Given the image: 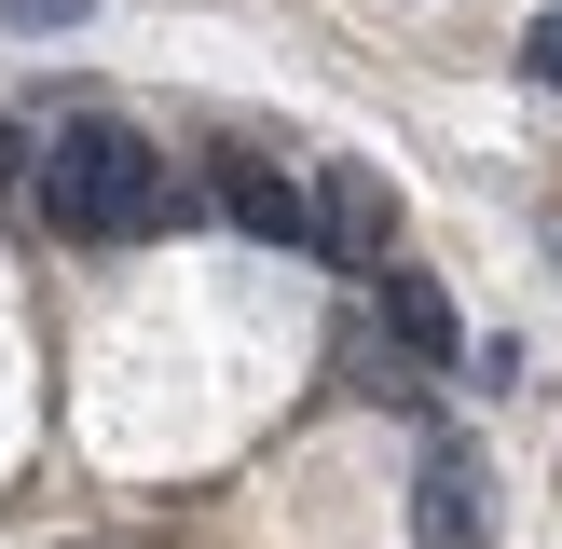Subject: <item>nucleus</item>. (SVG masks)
I'll use <instances>...</instances> for the list:
<instances>
[{
    "label": "nucleus",
    "mask_w": 562,
    "mask_h": 549,
    "mask_svg": "<svg viewBox=\"0 0 562 549\" xmlns=\"http://www.w3.org/2000/svg\"><path fill=\"white\" fill-rule=\"evenodd\" d=\"M14 165H42V152H27V137H14V124H0V179H14Z\"/></svg>",
    "instance_id": "8"
},
{
    "label": "nucleus",
    "mask_w": 562,
    "mask_h": 549,
    "mask_svg": "<svg viewBox=\"0 0 562 549\" xmlns=\"http://www.w3.org/2000/svg\"><path fill=\"white\" fill-rule=\"evenodd\" d=\"M384 220H398V206H384L371 165H329V220H316V234L344 247V261H384Z\"/></svg>",
    "instance_id": "4"
},
{
    "label": "nucleus",
    "mask_w": 562,
    "mask_h": 549,
    "mask_svg": "<svg viewBox=\"0 0 562 549\" xmlns=\"http://www.w3.org/2000/svg\"><path fill=\"white\" fill-rule=\"evenodd\" d=\"M97 0H0V27H82Z\"/></svg>",
    "instance_id": "7"
},
{
    "label": "nucleus",
    "mask_w": 562,
    "mask_h": 549,
    "mask_svg": "<svg viewBox=\"0 0 562 549\" xmlns=\"http://www.w3.org/2000/svg\"><path fill=\"white\" fill-rule=\"evenodd\" d=\"M384 329H398L412 371H453V357H467V329H453V302H439V274H384Z\"/></svg>",
    "instance_id": "3"
},
{
    "label": "nucleus",
    "mask_w": 562,
    "mask_h": 549,
    "mask_svg": "<svg viewBox=\"0 0 562 549\" xmlns=\"http://www.w3.org/2000/svg\"><path fill=\"white\" fill-rule=\"evenodd\" d=\"M220 220H234V234H261V247H302V234H316V206H302V165L234 152V165H220Z\"/></svg>",
    "instance_id": "2"
},
{
    "label": "nucleus",
    "mask_w": 562,
    "mask_h": 549,
    "mask_svg": "<svg viewBox=\"0 0 562 549\" xmlns=\"http://www.w3.org/2000/svg\"><path fill=\"white\" fill-rule=\"evenodd\" d=\"M412 522H426V549H481V481H467V453H426Z\"/></svg>",
    "instance_id": "5"
},
{
    "label": "nucleus",
    "mask_w": 562,
    "mask_h": 549,
    "mask_svg": "<svg viewBox=\"0 0 562 549\" xmlns=\"http://www.w3.org/2000/svg\"><path fill=\"white\" fill-rule=\"evenodd\" d=\"M42 206H55V234L124 247V234H151L179 192H165V152L124 124V110H69V124L42 137Z\"/></svg>",
    "instance_id": "1"
},
{
    "label": "nucleus",
    "mask_w": 562,
    "mask_h": 549,
    "mask_svg": "<svg viewBox=\"0 0 562 549\" xmlns=\"http://www.w3.org/2000/svg\"><path fill=\"white\" fill-rule=\"evenodd\" d=\"M521 69H536L549 97H562V14H536V27H521Z\"/></svg>",
    "instance_id": "6"
}]
</instances>
